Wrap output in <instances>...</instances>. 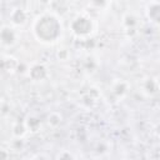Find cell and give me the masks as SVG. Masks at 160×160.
<instances>
[{"label":"cell","mask_w":160,"mask_h":160,"mask_svg":"<svg viewBox=\"0 0 160 160\" xmlns=\"http://www.w3.org/2000/svg\"><path fill=\"white\" fill-rule=\"evenodd\" d=\"M59 30L60 26L58 19L51 15L41 16L35 25V32L38 34V38H41L46 41H51L56 39V36L59 35Z\"/></svg>","instance_id":"obj_1"},{"label":"cell","mask_w":160,"mask_h":160,"mask_svg":"<svg viewBox=\"0 0 160 160\" xmlns=\"http://www.w3.org/2000/svg\"><path fill=\"white\" fill-rule=\"evenodd\" d=\"M71 29L76 35H86L90 32L91 30V21L86 18H76L72 22H71Z\"/></svg>","instance_id":"obj_2"},{"label":"cell","mask_w":160,"mask_h":160,"mask_svg":"<svg viewBox=\"0 0 160 160\" xmlns=\"http://www.w3.org/2000/svg\"><path fill=\"white\" fill-rule=\"evenodd\" d=\"M15 39V35H14V31L9 28H4L0 30V41L4 42V44H11Z\"/></svg>","instance_id":"obj_3"},{"label":"cell","mask_w":160,"mask_h":160,"mask_svg":"<svg viewBox=\"0 0 160 160\" xmlns=\"http://www.w3.org/2000/svg\"><path fill=\"white\" fill-rule=\"evenodd\" d=\"M46 75V69L42 65H35L31 70H30V76L35 80H40Z\"/></svg>","instance_id":"obj_4"},{"label":"cell","mask_w":160,"mask_h":160,"mask_svg":"<svg viewBox=\"0 0 160 160\" xmlns=\"http://www.w3.org/2000/svg\"><path fill=\"white\" fill-rule=\"evenodd\" d=\"M25 19H26V15L21 9H15L11 14V20L15 24H21V22L25 21Z\"/></svg>","instance_id":"obj_5"},{"label":"cell","mask_w":160,"mask_h":160,"mask_svg":"<svg viewBox=\"0 0 160 160\" xmlns=\"http://www.w3.org/2000/svg\"><path fill=\"white\" fill-rule=\"evenodd\" d=\"M55 115H56V112H52V114L49 115V124H50L51 126H56V125H59L60 121H61V115H58L56 119H55Z\"/></svg>","instance_id":"obj_6"},{"label":"cell","mask_w":160,"mask_h":160,"mask_svg":"<svg viewBox=\"0 0 160 160\" xmlns=\"http://www.w3.org/2000/svg\"><path fill=\"white\" fill-rule=\"evenodd\" d=\"M56 160H75V158H74L70 152H68V151H62L61 154H59V156H58Z\"/></svg>","instance_id":"obj_7"},{"label":"cell","mask_w":160,"mask_h":160,"mask_svg":"<svg viewBox=\"0 0 160 160\" xmlns=\"http://www.w3.org/2000/svg\"><path fill=\"white\" fill-rule=\"evenodd\" d=\"M9 159V152L5 149H0V160H8Z\"/></svg>","instance_id":"obj_8"}]
</instances>
